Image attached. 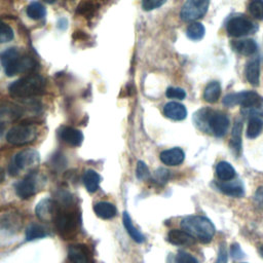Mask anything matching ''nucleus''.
Here are the masks:
<instances>
[{
	"instance_id": "f257e3e1",
	"label": "nucleus",
	"mask_w": 263,
	"mask_h": 263,
	"mask_svg": "<svg viewBox=\"0 0 263 263\" xmlns=\"http://www.w3.org/2000/svg\"><path fill=\"white\" fill-rule=\"evenodd\" d=\"M0 60L7 76L26 73L32 71L36 67V62L31 57L24 55L16 48L12 47L3 51Z\"/></svg>"
},
{
	"instance_id": "f03ea898",
	"label": "nucleus",
	"mask_w": 263,
	"mask_h": 263,
	"mask_svg": "<svg viewBox=\"0 0 263 263\" xmlns=\"http://www.w3.org/2000/svg\"><path fill=\"white\" fill-rule=\"evenodd\" d=\"M181 227L193 238L203 243H209L215 234L213 223L202 216H189L184 218L181 221Z\"/></svg>"
},
{
	"instance_id": "7ed1b4c3",
	"label": "nucleus",
	"mask_w": 263,
	"mask_h": 263,
	"mask_svg": "<svg viewBox=\"0 0 263 263\" xmlns=\"http://www.w3.org/2000/svg\"><path fill=\"white\" fill-rule=\"evenodd\" d=\"M45 80L38 74L24 76L10 83L8 90L11 96L16 98H30L43 92Z\"/></svg>"
},
{
	"instance_id": "20e7f679",
	"label": "nucleus",
	"mask_w": 263,
	"mask_h": 263,
	"mask_svg": "<svg viewBox=\"0 0 263 263\" xmlns=\"http://www.w3.org/2000/svg\"><path fill=\"white\" fill-rule=\"evenodd\" d=\"M223 104L229 107L240 105L243 108H259L263 104V99L255 91H240L225 96Z\"/></svg>"
},
{
	"instance_id": "39448f33",
	"label": "nucleus",
	"mask_w": 263,
	"mask_h": 263,
	"mask_svg": "<svg viewBox=\"0 0 263 263\" xmlns=\"http://www.w3.org/2000/svg\"><path fill=\"white\" fill-rule=\"evenodd\" d=\"M37 137V128L32 124H20L10 128L6 135V140L12 145H27L32 143Z\"/></svg>"
},
{
	"instance_id": "423d86ee",
	"label": "nucleus",
	"mask_w": 263,
	"mask_h": 263,
	"mask_svg": "<svg viewBox=\"0 0 263 263\" xmlns=\"http://www.w3.org/2000/svg\"><path fill=\"white\" fill-rule=\"evenodd\" d=\"M39 153L33 149H25L20 151L10 164V174L15 175L21 171L32 168L39 162Z\"/></svg>"
},
{
	"instance_id": "0eeeda50",
	"label": "nucleus",
	"mask_w": 263,
	"mask_h": 263,
	"mask_svg": "<svg viewBox=\"0 0 263 263\" xmlns=\"http://www.w3.org/2000/svg\"><path fill=\"white\" fill-rule=\"evenodd\" d=\"M210 0H187L180 11L184 22H193L202 17L208 11Z\"/></svg>"
},
{
	"instance_id": "6e6552de",
	"label": "nucleus",
	"mask_w": 263,
	"mask_h": 263,
	"mask_svg": "<svg viewBox=\"0 0 263 263\" xmlns=\"http://www.w3.org/2000/svg\"><path fill=\"white\" fill-rule=\"evenodd\" d=\"M40 177L37 173L28 174L22 181L15 185V193L23 199L30 198L35 195L40 188Z\"/></svg>"
},
{
	"instance_id": "1a4fd4ad",
	"label": "nucleus",
	"mask_w": 263,
	"mask_h": 263,
	"mask_svg": "<svg viewBox=\"0 0 263 263\" xmlns=\"http://www.w3.org/2000/svg\"><path fill=\"white\" fill-rule=\"evenodd\" d=\"M209 128L217 137H223L229 128V119L227 115L221 112H210L205 114Z\"/></svg>"
},
{
	"instance_id": "9d476101",
	"label": "nucleus",
	"mask_w": 263,
	"mask_h": 263,
	"mask_svg": "<svg viewBox=\"0 0 263 263\" xmlns=\"http://www.w3.org/2000/svg\"><path fill=\"white\" fill-rule=\"evenodd\" d=\"M227 32L230 36L240 37L250 33L253 29V24L243 16L232 17L227 23Z\"/></svg>"
},
{
	"instance_id": "9b49d317",
	"label": "nucleus",
	"mask_w": 263,
	"mask_h": 263,
	"mask_svg": "<svg viewBox=\"0 0 263 263\" xmlns=\"http://www.w3.org/2000/svg\"><path fill=\"white\" fill-rule=\"evenodd\" d=\"M55 225L60 232L63 234L70 233L73 231L77 224V219L73 213L69 212H58L55 217Z\"/></svg>"
},
{
	"instance_id": "f8f14e48",
	"label": "nucleus",
	"mask_w": 263,
	"mask_h": 263,
	"mask_svg": "<svg viewBox=\"0 0 263 263\" xmlns=\"http://www.w3.org/2000/svg\"><path fill=\"white\" fill-rule=\"evenodd\" d=\"M36 216L42 221H50L57 215V209L54 202L50 198L41 199L35 208Z\"/></svg>"
},
{
	"instance_id": "ddd939ff",
	"label": "nucleus",
	"mask_w": 263,
	"mask_h": 263,
	"mask_svg": "<svg viewBox=\"0 0 263 263\" xmlns=\"http://www.w3.org/2000/svg\"><path fill=\"white\" fill-rule=\"evenodd\" d=\"M159 157H160V160L162 161V163L170 165V166H175V165H179L183 162V160L185 158V154L181 148L175 147V148L162 151L160 153Z\"/></svg>"
},
{
	"instance_id": "4468645a",
	"label": "nucleus",
	"mask_w": 263,
	"mask_h": 263,
	"mask_svg": "<svg viewBox=\"0 0 263 263\" xmlns=\"http://www.w3.org/2000/svg\"><path fill=\"white\" fill-rule=\"evenodd\" d=\"M163 114L172 120L180 121L186 118L187 110L184 105L178 102H168L163 107Z\"/></svg>"
},
{
	"instance_id": "2eb2a0df",
	"label": "nucleus",
	"mask_w": 263,
	"mask_h": 263,
	"mask_svg": "<svg viewBox=\"0 0 263 263\" xmlns=\"http://www.w3.org/2000/svg\"><path fill=\"white\" fill-rule=\"evenodd\" d=\"M59 134H60L61 140L71 146H79L83 141L82 133L70 126L62 127Z\"/></svg>"
},
{
	"instance_id": "dca6fc26",
	"label": "nucleus",
	"mask_w": 263,
	"mask_h": 263,
	"mask_svg": "<svg viewBox=\"0 0 263 263\" xmlns=\"http://www.w3.org/2000/svg\"><path fill=\"white\" fill-rule=\"evenodd\" d=\"M167 240L176 246H191L195 242V238L186 231L180 229H172L167 233Z\"/></svg>"
},
{
	"instance_id": "f3484780",
	"label": "nucleus",
	"mask_w": 263,
	"mask_h": 263,
	"mask_svg": "<svg viewBox=\"0 0 263 263\" xmlns=\"http://www.w3.org/2000/svg\"><path fill=\"white\" fill-rule=\"evenodd\" d=\"M218 189L229 195V196H234V197H240L243 195V187L241 185L240 182L236 181V182H220L216 184Z\"/></svg>"
},
{
	"instance_id": "a211bd4d",
	"label": "nucleus",
	"mask_w": 263,
	"mask_h": 263,
	"mask_svg": "<svg viewBox=\"0 0 263 263\" xmlns=\"http://www.w3.org/2000/svg\"><path fill=\"white\" fill-rule=\"evenodd\" d=\"M246 77L253 86H258L260 82V63L258 60L250 61L246 66Z\"/></svg>"
},
{
	"instance_id": "6ab92c4d",
	"label": "nucleus",
	"mask_w": 263,
	"mask_h": 263,
	"mask_svg": "<svg viewBox=\"0 0 263 263\" xmlns=\"http://www.w3.org/2000/svg\"><path fill=\"white\" fill-rule=\"evenodd\" d=\"M95 214L101 219H111L116 215V208L108 201H100L93 205Z\"/></svg>"
},
{
	"instance_id": "aec40b11",
	"label": "nucleus",
	"mask_w": 263,
	"mask_h": 263,
	"mask_svg": "<svg viewBox=\"0 0 263 263\" xmlns=\"http://www.w3.org/2000/svg\"><path fill=\"white\" fill-rule=\"evenodd\" d=\"M101 182L100 175L93 170H87L83 175V184L86 190L90 193L96 192Z\"/></svg>"
},
{
	"instance_id": "412c9836",
	"label": "nucleus",
	"mask_w": 263,
	"mask_h": 263,
	"mask_svg": "<svg viewBox=\"0 0 263 263\" xmlns=\"http://www.w3.org/2000/svg\"><path fill=\"white\" fill-rule=\"evenodd\" d=\"M216 173L218 178L222 182L230 181L235 176V170L234 167L227 161H221L216 166Z\"/></svg>"
},
{
	"instance_id": "4be33fe9",
	"label": "nucleus",
	"mask_w": 263,
	"mask_h": 263,
	"mask_svg": "<svg viewBox=\"0 0 263 263\" xmlns=\"http://www.w3.org/2000/svg\"><path fill=\"white\" fill-rule=\"evenodd\" d=\"M68 257L72 263H88L86 251L82 246H71L68 250Z\"/></svg>"
},
{
	"instance_id": "5701e85b",
	"label": "nucleus",
	"mask_w": 263,
	"mask_h": 263,
	"mask_svg": "<svg viewBox=\"0 0 263 263\" xmlns=\"http://www.w3.org/2000/svg\"><path fill=\"white\" fill-rule=\"evenodd\" d=\"M221 95V85L218 81L210 82L203 91V99L209 103H216Z\"/></svg>"
},
{
	"instance_id": "b1692460",
	"label": "nucleus",
	"mask_w": 263,
	"mask_h": 263,
	"mask_svg": "<svg viewBox=\"0 0 263 263\" xmlns=\"http://www.w3.org/2000/svg\"><path fill=\"white\" fill-rule=\"evenodd\" d=\"M122 221H123V225L125 227V230L126 232L129 234V236L136 241V242H143L144 241V236L143 234L134 226L133 224V221L128 215V213L124 212L123 213V218H122Z\"/></svg>"
},
{
	"instance_id": "393cba45",
	"label": "nucleus",
	"mask_w": 263,
	"mask_h": 263,
	"mask_svg": "<svg viewBox=\"0 0 263 263\" xmlns=\"http://www.w3.org/2000/svg\"><path fill=\"white\" fill-rule=\"evenodd\" d=\"M257 43L253 39H245L234 44V49L243 55H251L257 51Z\"/></svg>"
},
{
	"instance_id": "a878e982",
	"label": "nucleus",
	"mask_w": 263,
	"mask_h": 263,
	"mask_svg": "<svg viewBox=\"0 0 263 263\" xmlns=\"http://www.w3.org/2000/svg\"><path fill=\"white\" fill-rule=\"evenodd\" d=\"M263 127V121L258 116H252L248 123L247 128V137L250 139H254L258 137L262 130Z\"/></svg>"
},
{
	"instance_id": "bb28decb",
	"label": "nucleus",
	"mask_w": 263,
	"mask_h": 263,
	"mask_svg": "<svg viewBox=\"0 0 263 263\" xmlns=\"http://www.w3.org/2000/svg\"><path fill=\"white\" fill-rule=\"evenodd\" d=\"M205 30L202 24L198 22H192L186 30V35L191 40H200L204 36Z\"/></svg>"
},
{
	"instance_id": "cd10ccee",
	"label": "nucleus",
	"mask_w": 263,
	"mask_h": 263,
	"mask_svg": "<svg viewBox=\"0 0 263 263\" xmlns=\"http://www.w3.org/2000/svg\"><path fill=\"white\" fill-rule=\"evenodd\" d=\"M241 128H242L241 122L239 120H236L231 132L230 145L237 152L240 149V144H241Z\"/></svg>"
},
{
	"instance_id": "c85d7f7f",
	"label": "nucleus",
	"mask_w": 263,
	"mask_h": 263,
	"mask_svg": "<svg viewBox=\"0 0 263 263\" xmlns=\"http://www.w3.org/2000/svg\"><path fill=\"white\" fill-rule=\"evenodd\" d=\"M27 14L32 20H41L45 15V8L39 2H32L27 7Z\"/></svg>"
},
{
	"instance_id": "c756f323",
	"label": "nucleus",
	"mask_w": 263,
	"mask_h": 263,
	"mask_svg": "<svg viewBox=\"0 0 263 263\" xmlns=\"http://www.w3.org/2000/svg\"><path fill=\"white\" fill-rule=\"evenodd\" d=\"M46 235L44 228L38 224H31L26 230V239L34 240L38 238H42Z\"/></svg>"
},
{
	"instance_id": "7c9ffc66",
	"label": "nucleus",
	"mask_w": 263,
	"mask_h": 263,
	"mask_svg": "<svg viewBox=\"0 0 263 263\" xmlns=\"http://www.w3.org/2000/svg\"><path fill=\"white\" fill-rule=\"evenodd\" d=\"M248 8L255 18L263 20V0H251Z\"/></svg>"
},
{
	"instance_id": "2f4dec72",
	"label": "nucleus",
	"mask_w": 263,
	"mask_h": 263,
	"mask_svg": "<svg viewBox=\"0 0 263 263\" xmlns=\"http://www.w3.org/2000/svg\"><path fill=\"white\" fill-rule=\"evenodd\" d=\"M13 38L12 29L5 23L0 22V43H5Z\"/></svg>"
},
{
	"instance_id": "473e14b6",
	"label": "nucleus",
	"mask_w": 263,
	"mask_h": 263,
	"mask_svg": "<svg viewBox=\"0 0 263 263\" xmlns=\"http://www.w3.org/2000/svg\"><path fill=\"white\" fill-rule=\"evenodd\" d=\"M168 178H170V172L165 168H162V167L155 171V173L153 175V181L156 182L157 184H160V185L165 184L167 182Z\"/></svg>"
},
{
	"instance_id": "72a5a7b5",
	"label": "nucleus",
	"mask_w": 263,
	"mask_h": 263,
	"mask_svg": "<svg viewBox=\"0 0 263 263\" xmlns=\"http://www.w3.org/2000/svg\"><path fill=\"white\" fill-rule=\"evenodd\" d=\"M136 175H137L138 179H140V180H147L150 177L149 168H148V166L146 165V163L144 161H141V160L138 161Z\"/></svg>"
},
{
	"instance_id": "f704fd0d",
	"label": "nucleus",
	"mask_w": 263,
	"mask_h": 263,
	"mask_svg": "<svg viewBox=\"0 0 263 263\" xmlns=\"http://www.w3.org/2000/svg\"><path fill=\"white\" fill-rule=\"evenodd\" d=\"M165 95L170 99H178V100H183L186 97L185 90L179 87H168L166 89Z\"/></svg>"
},
{
	"instance_id": "c9c22d12",
	"label": "nucleus",
	"mask_w": 263,
	"mask_h": 263,
	"mask_svg": "<svg viewBox=\"0 0 263 263\" xmlns=\"http://www.w3.org/2000/svg\"><path fill=\"white\" fill-rule=\"evenodd\" d=\"M166 0H142V6L145 10H153L161 6Z\"/></svg>"
},
{
	"instance_id": "e433bc0d",
	"label": "nucleus",
	"mask_w": 263,
	"mask_h": 263,
	"mask_svg": "<svg viewBox=\"0 0 263 263\" xmlns=\"http://www.w3.org/2000/svg\"><path fill=\"white\" fill-rule=\"evenodd\" d=\"M177 263H198L197 260L186 252H179L176 258Z\"/></svg>"
},
{
	"instance_id": "4c0bfd02",
	"label": "nucleus",
	"mask_w": 263,
	"mask_h": 263,
	"mask_svg": "<svg viewBox=\"0 0 263 263\" xmlns=\"http://www.w3.org/2000/svg\"><path fill=\"white\" fill-rule=\"evenodd\" d=\"M77 8V11L83 15H90L95 11V5L89 2H83Z\"/></svg>"
},
{
	"instance_id": "58836bf2",
	"label": "nucleus",
	"mask_w": 263,
	"mask_h": 263,
	"mask_svg": "<svg viewBox=\"0 0 263 263\" xmlns=\"http://www.w3.org/2000/svg\"><path fill=\"white\" fill-rule=\"evenodd\" d=\"M216 263H227V251L224 246H220L219 254Z\"/></svg>"
},
{
	"instance_id": "ea45409f",
	"label": "nucleus",
	"mask_w": 263,
	"mask_h": 263,
	"mask_svg": "<svg viewBox=\"0 0 263 263\" xmlns=\"http://www.w3.org/2000/svg\"><path fill=\"white\" fill-rule=\"evenodd\" d=\"M230 254L234 259H240L243 257V253L238 245H233L230 250Z\"/></svg>"
},
{
	"instance_id": "a19ab883",
	"label": "nucleus",
	"mask_w": 263,
	"mask_h": 263,
	"mask_svg": "<svg viewBox=\"0 0 263 263\" xmlns=\"http://www.w3.org/2000/svg\"><path fill=\"white\" fill-rule=\"evenodd\" d=\"M5 179V173L3 171V168L0 166V183L3 182V180Z\"/></svg>"
},
{
	"instance_id": "79ce46f5",
	"label": "nucleus",
	"mask_w": 263,
	"mask_h": 263,
	"mask_svg": "<svg viewBox=\"0 0 263 263\" xmlns=\"http://www.w3.org/2000/svg\"><path fill=\"white\" fill-rule=\"evenodd\" d=\"M43 1H44V2H46V3H49V4H50V3H53L55 0H43Z\"/></svg>"
},
{
	"instance_id": "37998d69",
	"label": "nucleus",
	"mask_w": 263,
	"mask_h": 263,
	"mask_svg": "<svg viewBox=\"0 0 263 263\" xmlns=\"http://www.w3.org/2000/svg\"><path fill=\"white\" fill-rule=\"evenodd\" d=\"M260 254H261V256L263 257V246L260 248Z\"/></svg>"
}]
</instances>
